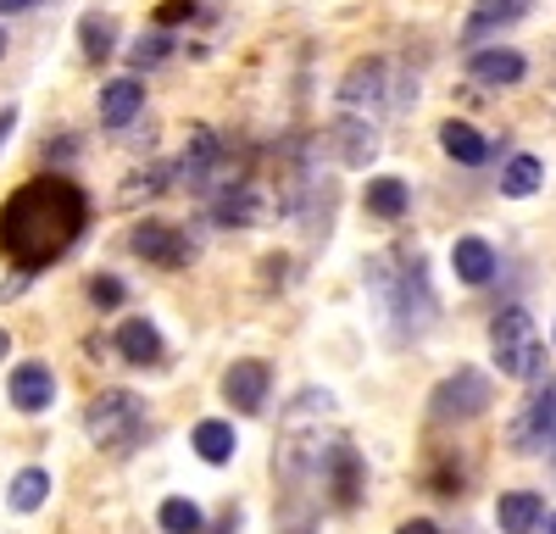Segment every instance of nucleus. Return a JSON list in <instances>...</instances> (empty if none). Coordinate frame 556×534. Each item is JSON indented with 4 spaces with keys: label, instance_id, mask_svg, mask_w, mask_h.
I'll use <instances>...</instances> for the list:
<instances>
[{
    "label": "nucleus",
    "instance_id": "nucleus-33",
    "mask_svg": "<svg viewBox=\"0 0 556 534\" xmlns=\"http://www.w3.org/2000/svg\"><path fill=\"white\" fill-rule=\"evenodd\" d=\"M7 351H12V334H7V329H0V363H7Z\"/></svg>",
    "mask_w": 556,
    "mask_h": 534
},
{
    "label": "nucleus",
    "instance_id": "nucleus-15",
    "mask_svg": "<svg viewBox=\"0 0 556 534\" xmlns=\"http://www.w3.org/2000/svg\"><path fill=\"white\" fill-rule=\"evenodd\" d=\"M374 101H384V62L367 56V62H356L340 78V106L345 112H362V106H374Z\"/></svg>",
    "mask_w": 556,
    "mask_h": 534
},
{
    "label": "nucleus",
    "instance_id": "nucleus-2",
    "mask_svg": "<svg viewBox=\"0 0 556 534\" xmlns=\"http://www.w3.org/2000/svg\"><path fill=\"white\" fill-rule=\"evenodd\" d=\"M367 284L384 301L395 334H424L429 318H434V290H429V274H424V256H406V251H390L367 267Z\"/></svg>",
    "mask_w": 556,
    "mask_h": 534
},
{
    "label": "nucleus",
    "instance_id": "nucleus-11",
    "mask_svg": "<svg viewBox=\"0 0 556 534\" xmlns=\"http://www.w3.org/2000/svg\"><path fill=\"white\" fill-rule=\"evenodd\" d=\"M451 267H456V279L468 284V290H484V284L495 279L501 256H495V245H490L484 234H462V240L451 245Z\"/></svg>",
    "mask_w": 556,
    "mask_h": 534
},
{
    "label": "nucleus",
    "instance_id": "nucleus-28",
    "mask_svg": "<svg viewBox=\"0 0 556 534\" xmlns=\"http://www.w3.org/2000/svg\"><path fill=\"white\" fill-rule=\"evenodd\" d=\"M201 7H195V0H162V12H156V23L167 28V23H184V17H195Z\"/></svg>",
    "mask_w": 556,
    "mask_h": 534
},
{
    "label": "nucleus",
    "instance_id": "nucleus-9",
    "mask_svg": "<svg viewBox=\"0 0 556 534\" xmlns=\"http://www.w3.org/2000/svg\"><path fill=\"white\" fill-rule=\"evenodd\" d=\"M7 395H12V407H17V412L39 418V412L56 400V373L45 368V363H17V368H12V384H7Z\"/></svg>",
    "mask_w": 556,
    "mask_h": 534
},
{
    "label": "nucleus",
    "instance_id": "nucleus-6",
    "mask_svg": "<svg viewBox=\"0 0 556 534\" xmlns=\"http://www.w3.org/2000/svg\"><path fill=\"white\" fill-rule=\"evenodd\" d=\"M506 440L518 445V452H556V384L540 390L529 407L513 418V429H506Z\"/></svg>",
    "mask_w": 556,
    "mask_h": 534
},
{
    "label": "nucleus",
    "instance_id": "nucleus-34",
    "mask_svg": "<svg viewBox=\"0 0 556 534\" xmlns=\"http://www.w3.org/2000/svg\"><path fill=\"white\" fill-rule=\"evenodd\" d=\"M0 56H7V28H0Z\"/></svg>",
    "mask_w": 556,
    "mask_h": 534
},
{
    "label": "nucleus",
    "instance_id": "nucleus-29",
    "mask_svg": "<svg viewBox=\"0 0 556 534\" xmlns=\"http://www.w3.org/2000/svg\"><path fill=\"white\" fill-rule=\"evenodd\" d=\"M12 128H17V106H7V112H0V151H7V140H12Z\"/></svg>",
    "mask_w": 556,
    "mask_h": 534
},
{
    "label": "nucleus",
    "instance_id": "nucleus-25",
    "mask_svg": "<svg viewBox=\"0 0 556 534\" xmlns=\"http://www.w3.org/2000/svg\"><path fill=\"white\" fill-rule=\"evenodd\" d=\"M156 523H162V534H201V529H206L201 507H195V501H184V496H167L162 512H156Z\"/></svg>",
    "mask_w": 556,
    "mask_h": 534
},
{
    "label": "nucleus",
    "instance_id": "nucleus-4",
    "mask_svg": "<svg viewBox=\"0 0 556 534\" xmlns=\"http://www.w3.org/2000/svg\"><path fill=\"white\" fill-rule=\"evenodd\" d=\"M84 429L96 445H106V452H134L139 440H146V400L128 395V390H101L96 400H89L84 412Z\"/></svg>",
    "mask_w": 556,
    "mask_h": 534
},
{
    "label": "nucleus",
    "instance_id": "nucleus-13",
    "mask_svg": "<svg viewBox=\"0 0 556 534\" xmlns=\"http://www.w3.org/2000/svg\"><path fill=\"white\" fill-rule=\"evenodd\" d=\"M440 151H445L451 162H462V167H484V162L495 156V145L484 140L468 117H445V123H440Z\"/></svg>",
    "mask_w": 556,
    "mask_h": 534
},
{
    "label": "nucleus",
    "instance_id": "nucleus-30",
    "mask_svg": "<svg viewBox=\"0 0 556 534\" xmlns=\"http://www.w3.org/2000/svg\"><path fill=\"white\" fill-rule=\"evenodd\" d=\"M39 0H0V17H17V12H34Z\"/></svg>",
    "mask_w": 556,
    "mask_h": 534
},
{
    "label": "nucleus",
    "instance_id": "nucleus-10",
    "mask_svg": "<svg viewBox=\"0 0 556 534\" xmlns=\"http://www.w3.org/2000/svg\"><path fill=\"white\" fill-rule=\"evenodd\" d=\"M468 73H473L479 84H490V89H506V84H523L529 56L513 51V44H484V51L468 56Z\"/></svg>",
    "mask_w": 556,
    "mask_h": 534
},
{
    "label": "nucleus",
    "instance_id": "nucleus-27",
    "mask_svg": "<svg viewBox=\"0 0 556 534\" xmlns=\"http://www.w3.org/2000/svg\"><path fill=\"white\" fill-rule=\"evenodd\" d=\"M84 290H89V301H96L101 312H112V306H123V301H128V284H123L117 274H96Z\"/></svg>",
    "mask_w": 556,
    "mask_h": 534
},
{
    "label": "nucleus",
    "instance_id": "nucleus-5",
    "mask_svg": "<svg viewBox=\"0 0 556 534\" xmlns=\"http://www.w3.org/2000/svg\"><path fill=\"white\" fill-rule=\"evenodd\" d=\"M490 400H495L490 373L456 368V373H445V379L429 390V418H434V423H468V418L490 412Z\"/></svg>",
    "mask_w": 556,
    "mask_h": 534
},
{
    "label": "nucleus",
    "instance_id": "nucleus-16",
    "mask_svg": "<svg viewBox=\"0 0 556 534\" xmlns=\"http://www.w3.org/2000/svg\"><path fill=\"white\" fill-rule=\"evenodd\" d=\"M367 212H374L379 223H401L406 212H412V190H406V178H395V173H379V178H367Z\"/></svg>",
    "mask_w": 556,
    "mask_h": 534
},
{
    "label": "nucleus",
    "instance_id": "nucleus-12",
    "mask_svg": "<svg viewBox=\"0 0 556 534\" xmlns=\"http://www.w3.org/2000/svg\"><path fill=\"white\" fill-rule=\"evenodd\" d=\"M96 112H101V128H128L139 112H146V84H139V78H112V84H101Z\"/></svg>",
    "mask_w": 556,
    "mask_h": 534
},
{
    "label": "nucleus",
    "instance_id": "nucleus-1",
    "mask_svg": "<svg viewBox=\"0 0 556 534\" xmlns=\"http://www.w3.org/2000/svg\"><path fill=\"white\" fill-rule=\"evenodd\" d=\"M84 229H89V195L62 173H39L0 206V256L17 274H39V267L62 262Z\"/></svg>",
    "mask_w": 556,
    "mask_h": 534
},
{
    "label": "nucleus",
    "instance_id": "nucleus-23",
    "mask_svg": "<svg viewBox=\"0 0 556 534\" xmlns=\"http://www.w3.org/2000/svg\"><path fill=\"white\" fill-rule=\"evenodd\" d=\"M45 496H51V473H45V468H23L12 479V490H7V507L12 512H39Z\"/></svg>",
    "mask_w": 556,
    "mask_h": 534
},
{
    "label": "nucleus",
    "instance_id": "nucleus-31",
    "mask_svg": "<svg viewBox=\"0 0 556 534\" xmlns=\"http://www.w3.org/2000/svg\"><path fill=\"white\" fill-rule=\"evenodd\" d=\"M395 534H440V529H434V523H429V518H412V523H401V529H395Z\"/></svg>",
    "mask_w": 556,
    "mask_h": 534
},
{
    "label": "nucleus",
    "instance_id": "nucleus-21",
    "mask_svg": "<svg viewBox=\"0 0 556 534\" xmlns=\"http://www.w3.org/2000/svg\"><path fill=\"white\" fill-rule=\"evenodd\" d=\"M540 185H545V162H540V156H529V151L506 156V167H501V195H513V201H529V195H534Z\"/></svg>",
    "mask_w": 556,
    "mask_h": 534
},
{
    "label": "nucleus",
    "instance_id": "nucleus-22",
    "mask_svg": "<svg viewBox=\"0 0 556 534\" xmlns=\"http://www.w3.org/2000/svg\"><path fill=\"white\" fill-rule=\"evenodd\" d=\"M78 44H84V62H106L112 44H117V23L106 12H84L78 17Z\"/></svg>",
    "mask_w": 556,
    "mask_h": 534
},
{
    "label": "nucleus",
    "instance_id": "nucleus-26",
    "mask_svg": "<svg viewBox=\"0 0 556 534\" xmlns=\"http://www.w3.org/2000/svg\"><path fill=\"white\" fill-rule=\"evenodd\" d=\"M167 56H173V34H167V28H156V34H139V39H134V51H128L134 73H146V67H162Z\"/></svg>",
    "mask_w": 556,
    "mask_h": 534
},
{
    "label": "nucleus",
    "instance_id": "nucleus-20",
    "mask_svg": "<svg viewBox=\"0 0 556 534\" xmlns=\"http://www.w3.org/2000/svg\"><path fill=\"white\" fill-rule=\"evenodd\" d=\"M190 440H195V457L212 462V468L235 462V445H240V440H235V423H223V418H201Z\"/></svg>",
    "mask_w": 556,
    "mask_h": 534
},
{
    "label": "nucleus",
    "instance_id": "nucleus-8",
    "mask_svg": "<svg viewBox=\"0 0 556 534\" xmlns=\"http://www.w3.org/2000/svg\"><path fill=\"white\" fill-rule=\"evenodd\" d=\"M267 390H273V368L256 363V356H245V363H235L223 373V400L235 412H262L267 407Z\"/></svg>",
    "mask_w": 556,
    "mask_h": 534
},
{
    "label": "nucleus",
    "instance_id": "nucleus-7",
    "mask_svg": "<svg viewBox=\"0 0 556 534\" xmlns=\"http://www.w3.org/2000/svg\"><path fill=\"white\" fill-rule=\"evenodd\" d=\"M128 251L139 262H156V267H184V262L195 256L190 234H178L173 223H139V229L128 234Z\"/></svg>",
    "mask_w": 556,
    "mask_h": 534
},
{
    "label": "nucleus",
    "instance_id": "nucleus-18",
    "mask_svg": "<svg viewBox=\"0 0 556 534\" xmlns=\"http://www.w3.org/2000/svg\"><path fill=\"white\" fill-rule=\"evenodd\" d=\"M529 7L534 0H473V12H468V39H484V34H495V28H513V23H523L529 17Z\"/></svg>",
    "mask_w": 556,
    "mask_h": 534
},
{
    "label": "nucleus",
    "instance_id": "nucleus-3",
    "mask_svg": "<svg viewBox=\"0 0 556 534\" xmlns=\"http://www.w3.org/2000/svg\"><path fill=\"white\" fill-rule=\"evenodd\" d=\"M490 356H495V368L506 379H518V384L545 379V340H540V329H534V318H529L523 306L495 312V323H490Z\"/></svg>",
    "mask_w": 556,
    "mask_h": 534
},
{
    "label": "nucleus",
    "instance_id": "nucleus-17",
    "mask_svg": "<svg viewBox=\"0 0 556 534\" xmlns=\"http://www.w3.org/2000/svg\"><path fill=\"white\" fill-rule=\"evenodd\" d=\"M545 518V501L534 496V490H506V496L495 501V523L501 534H534Z\"/></svg>",
    "mask_w": 556,
    "mask_h": 534
},
{
    "label": "nucleus",
    "instance_id": "nucleus-14",
    "mask_svg": "<svg viewBox=\"0 0 556 534\" xmlns=\"http://www.w3.org/2000/svg\"><path fill=\"white\" fill-rule=\"evenodd\" d=\"M117 356L128 368H156L162 363V329L151 318H128L117 329Z\"/></svg>",
    "mask_w": 556,
    "mask_h": 534
},
{
    "label": "nucleus",
    "instance_id": "nucleus-19",
    "mask_svg": "<svg viewBox=\"0 0 556 534\" xmlns=\"http://www.w3.org/2000/svg\"><path fill=\"white\" fill-rule=\"evenodd\" d=\"M223 156V145H217V134L212 128H195L190 134V151L178 156V167H173V185H201V178L212 173V162Z\"/></svg>",
    "mask_w": 556,
    "mask_h": 534
},
{
    "label": "nucleus",
    "instance_id": "nucleus-32",
    "mask_svg": "<svg viewBox=\"0 0 556 534\" xmlns=\"http://www.w3.org/2000/svg\"><path fill=\"white\" fill-rule=\"evenodd\" d=\"M534 534H556V512H545V518H540V529H534Z\"/></svg>",
    "mask_w": 556,
    "mask_h": 534
},
{
    "label": "nucleus",
    "instance_id": "nucleus-24",
    "mask_svg": "<svg viewBox=\"0 0 556 534\" xmlns=\"http://www.w3.org/2000/svg\"><path fill=\"white\" fill-rule=\"evenodd\" d=\"M334 140H345V145H340V162H351V167L374 162V151H379L374 128H367V123H356V117H340V123H334Z\"/></svg>",
    "mask_w": 556,
    "mask_h": 534
}]
</instances>
